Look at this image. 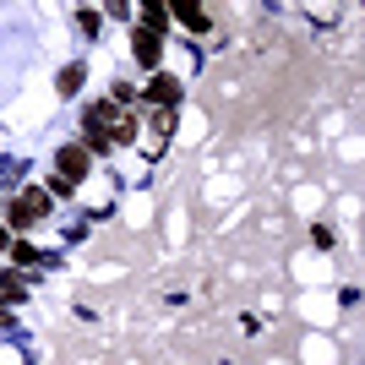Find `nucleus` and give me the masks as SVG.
Here are the masks:
<instances>
[{
	"instance_id": "obj_6",
	"label": "nucleus",
	"mask_w": 365,
	"mask_h": 365,
	"mask_svg": "<svg viewBox=\"0 0 365 365\" xmlns=\"http://www.w3.org/2000/svg\"><path fill=\"white\" fill-rule=\"evenodd\" d=\"M142 22L148 33H169V6H142Z\"/></svg>"
},
{
	"instance_id": "obj_5",
	"label": "nucleus",
	"mask_w": 365,
	"mask_h": 365,
	"mask_svg": "<svg viewBox=\"0 0 365 365\" xmlns=\"http://www.w3.org/2000/svg\"><path fill=\"white\" fill-rule=\"evenodd\" d=\"M131 49H137V61H142V66H158V33L137 28V33H131Z\"/></svg>"
},
{
	"instance_id": "obj_7",
	"label": "nucleus",
	"mask_w": 365,
	"mask_h": 365,
	"mask_svg": "<svg viewBox=\"0 0 365 365\" xmlns=\"http://www.w3.org/2000/svg\"><path fill=\"white\" fill-rule=\"evenodd\" d=\"M22 294H28L22 273H0V300H22Z\"/></svg>"
},
{
	"instance_id": "obj_3",
	"label": "nucleus",
	"mask_w": 365,
	"mask_h": 365,
	"mask_svg": "<svg viewBox=\"0 0 365 365\" xmlns=\"http://www.w3.org/2000/svg\"><path fill=\"white\" fill-rule=\"evenodd\" d=\"M82 175H88V148H76V142H71V148H61V180H82Z\"/></svg>"
},
{
	"instance_id": "obj_9",
	"label": "nucleus",
	"mask_w": 365,
	"mask_h": 365,
	"mask_svg": "<svg viewBox=\"0 0 365 365\" xmlns=\"http://www.w3.org/2000/svg\"><path fill=\"white\" fill-rule=\"evenodd\" d=\"M76 88H82V66H66V71H61V93L71 98Z\"/></svg>"
},
{
	"instance_id": "obj_8",
	"label": "nucleus",
	"mask_w": 365,
	"mask_h": 365,
	"mask_svg": "<svg viewBox=\"0 0 365 365\" xmlns=\"http://www.w3.org/2000/svg\"><path fill=\"white\" fill-rule=\"evenodd\" d=\"M11 257L22 262V267H33V262H44V251H38V245H28V240H11Z\"/></svg>"
},
{
	"instance_id": "obj_11",
	"label": "nucleus",
	"mask_w": 365,
	"mask_h": 365,
	"mask_svg": "<svg viewBox=\"0 0 365 365\" xmlns=\"http://www.w3.org/2000/svg\"><path fill=\"white\" fill-rule=\"evenodd\" d=\"M6 251H11V229H0V257H6Z\"/></svg>"
},
{
	"instance_id": "obj_1",
	"label": "nucleus",
	"mask_w": 365,
	"mask_h": 365,
	"mask_svg": "<svg viewBox=\"0 0 365 365\" xmlns=\"http://www.w3.org/2000/svg\"><path fill=\"white\" fill-rule=\"evenodd\" d=\"M49 213V197H44V185H28L22 197L6 207V218H11V229H28V224H38V218Z\"/></svg>"
},
{
	"instance_id": "obj_4",
	"label": "nucleus",
	"mask_w": 365,
	"mask_h": 365,
	"mask_svg": "<svg viewBox=\"0 0 365 365\" xmlns=\"http://www.w3.org/2000/svg\"><path fill=\"white\" fill-rule=\"evenodd\" d=\"M148 98H153L158 109H175V104H180V82L158 71V76H153V88H148Z\"/></svg>"
},
{
	"instance_id": "obj_2",
	"label": "nucleus",
	"mask_w": 365,
	"mask_h": 365,
	"mask_svg": "<svg viewBox=\"0 0 365 365\" xmlns=\"http://www.w3.org/2000/svg\"><path fill=\"white\" fill-rule=\"evenodd\" d=\"M169 16H175L185 33H207V28H213V11H207V6H191V0H175Z\"/></svg>"
},
{
	"instance_id": "obj_10",
	"label": "nucleus",
	"mask_w": 365,
	"mask_h": 365,
	"mask_svg": "<svg viewBox=\"0 0 365 365\" xmlns=\"http://www.w3.org/2000/svg\"><path fill=\"white\" fill-rule=\"evenodd\" d=\"M311 245H322V251H327V245H333V229L317 224V229H311Z\"/></svg>"
}]
</instances>
